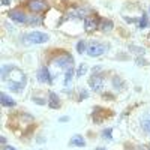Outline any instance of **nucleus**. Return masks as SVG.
Here are the masks:
<instances>
[{"label": "nucleus", "mask_w": 150, "mask_h": 150, "mask_svg": "<svg viewBox=\"0 0 150 150\" xmlns=\"http://www.w3.org/2000/svg\"><path fill=\"white\" fill-rule=\"evenodd\" d=\"M48 41H50V36L44 32H38V30L29 32L23 38V42L26 45H41V44H45Z\"/></svg>", "instance_id": "1"}, {"label": "nucleus", "mask_w": 150, "mask_h": 150, "mask_svg": "<svg viewBox=\"0 0 150 150\" xmlns=\"http://www.w3.org/2000/svg\"><path fill=\"white\" fill-rule=\"evenodd\" d=\"M51 62H53L54 66H57V68H60V69H65V71L74 66V57H72L71 54H68V53H63V54L56 56Z\"/></svg>", "instance_id": "2"}, {"label": "nucleus", "mask_w": 150, "mask_h": 150, "mask_svg": "<svg viewBox=\"0 0 150 150\" xmlns=\"http://www.w3.org/2000/svg\"><path fill=\"white\" fill-rule=\"evenodd\" d=\"M107 51V47L105 44L102 42H90L89 45H87V51L86 54L87 56H90V57H99V56H102L104 53Z\"/></svg>", "instance_id": "3"}, {"label": "nucleus", "mask_w": 150, "mask_h": 150, "mask_svg": "<svg viewBox=\"0 0 150 150\" xmlns=\"http://www.w3.org/2000/svg\"><path fill=\"white\" fill-rule=\"evenodd\" d=\"M8 15L12 21H15L17 24H27V20H29V15L26 14L24 11L21 9H12L8 12Z\"/></svg>", "instance_id": "4"}, {"label": "nucleus", "mask_w": 150, "mask_h": 150, "mask_svg": "<svg viewBox=\"0 0 150 150\" xmlns=\"http://www.w3.org/2000/svg\"><path fill=\"white\" fill-rule=\"evenodd\" d=\"M27 8L33 14H39V12H45L48 9V3L45 0H27Z\"/></svg>", "instance_id": "5"}, {"label": "nucleus", "mask_w": 150, "mask_h": 150, "mask_svg": "<svg viewBox=\"0 0 150 150\" xmlns=\"http://www.w3.org/2000/svg\"><path fill=\"white\" fill-rule=\"evenodd\" d=\"M89 86H90V89L93 92H101L102 87H104V77L101 74H95L93 72V75L89 80Z\"/></svg>", "instance_id": "6"}, {"label": "nucleus", "mask_w": 150, "mask_h": 150, "mask_svg": "<svg viewBox=\"0 0 150 150\" xmlns=\"http://www.w3.org/2000/svg\"><path fill=\"white\" fill-rule=\"evenodd\" d=\"M36 78H38V81L42 83V84H51V81H53L51 74H50V71H48L47 66H41L39 69H38Z\"/></svg>", "instance_id": "7"}, {"label": "nucleus", "mask_w": 150, "mask_h": 150, "mask_svg": "<svg viewBox=\"0 0 150 150\" xmlns=\"http://www.w3.org/2000/svg\"><path fill=\"white\" fill-rule=\"evenodd\" d=\"M98 27H99V20L96 17H87V18H84V30L87 33L95 32Z\"/></svg>", "instance_id": "8"}, {"label": "nucleus", "mask_w": 150, "mask_h": 150, "mask_svg": "<svg viewBox=\"0 0 150 150\" xmlns=\"http://www.w3.org/2000/svg\"><path fill=\"white\" fill-rule=\"evenodd\" d=\"M69 146H74V147H86V138L80 134H74L69 140Z\"/></svg>", "instance_id": "9"}, {"label": "nucleus", "mask_w": 150, "mask_h": 150, "mask_svg": "<svg viewBox=\"0 0 150 150\" xmlns=\"http://www.w3.org/2000/svg\"><path fill=\"white\" fill-rule=\"evenodd\" d=\"M0 102H2V105L3 107H6V108H12V107H15V101H14V98L12 96H9L8 93H2L0 95Z\"/></svg>", "instance_id": "10"}, {"label": "nucleus", "mask_w": 150, "mask_h": 150, "mask_svg": "<svg viewBox=\"0 0 150 150\" xmlns=\"http://www.w3.org/2000/svg\"><path fill=\"white\" fill-rule=\"evenodd\" d=\"M48 107L50 108H53V110H56V108H59L60 107V99H59V96L54 93V92H50L48 93Z\"/></svg>", "instance_id": "11"}, {"label": "nucleus", "mask_w": 150, "mask_h": 150, "mask_svg": "<svg viewBox=\"0 0 150 150\" xmlns=\"http://www.w3.org/2000/svg\"><path fill=\"white\" fill-rule=\"evenodd\" d=\"M74 75H75V72H74V66L65 71V81H63L65 87H69V86H71V81H72V78H74Z\"/></svg>", "instance_id": "12"}, {"label": "nucleus", "mask_w": 150, "mask_h": 150, "mask_svg": "<svg viewBox=\"0 0 150 150\" xmlns=\"http://www.w3.org/2000/svg\"><path fill=\"white\" fill-rule=\"evenodd\" d=\"M8 84H9V89L12 92H15V93H23L24 86H26V84H23V83H11V81H8Z\"/></svg>", "instance_id": "13"}, {"label": "nucleus", "mask_w": 150, "mask_h": 150, "mask_svg": "<svg viewBox=\"0 0 150 150\" xmlns=\"http://www.w3.org/2000/svg\"><path fill=\"white\" fill-rule=\"evenodd\" d=\"M99 29H101L102 32H110L112 29V23L110 20H102L101 23H99Z\"/></svg>", "instance_id": "14"}, {"label": "nucleus", "mask_w": 150, "mask_h": 150, "mask_svg": "<svg viewBox=\"0 0 150 150\" xmlns=\"http://www.w3.org/2000/svg\"><path fill=\"white\" fill-rule=\"evenodd\" d=\"M87 69H89V68H87V65H86V63H81V65L77 68V72H75V77L81 78L83 75H86V74H87Z\"/></svg>", "instance_id": "15"}, {"label": "nucleus", "mask_w": 150, "mask_h": 150, "mask_svg": "<svg viewBox=\"0 0 150 150\" xmlns=\"http://www.w3.org/2000/svg\"><path fill=\"white\" fill-rule=\"evenodd\" d=\"M87 51V44H86V41H78L77 42V53L78 54H84Z\"/></svg>", "instance_id": "16"}, {"label": "nucleus", "mask_w": 150, "mask_h": 150, "mask_svg": "<svg viewBox=\"0 0 150 150\" xmlns=\"http://www.w3.org/2000/svg\"><path fill=\"white\" fill-rule=\"evenodd\" d=\"M141 128L144 129V132L150 134V116H146V117L141 120Z\"/></svg>", "instance_id": "17"}, {"label": "nucleus", "mask_w": 150, "mask_h": 150, "mask_svg": "<svg viewBox=\"0 0 150 150\" xmlns=\"http://www.w3.org/2000/svg\"><path fill=\"white\" fill-rule=\"evenodd\" d=\"M42 20L38 17V15H30L29 20H27V24H30V26H38V24H41Z\"/></svg>", "instance_id": "18"}, {"label": "nucleus", "mask_w": 150, "mask_h": 150, "mask_svg": "<svg viewBox=\"0 0 150 150\" xmlns=\"http://www.w3.org/2000/svg\"><path fill=\"white\" fill-rule=\"evenodd\" d=\"M149 26V17L144 14V15H141V20H140V29H146Z\"/></svg>", "instance_id": "19"}, {"label": "nucleus", "mask_w": 150, "mask_h": 150, "mask_svg": "<svg viewBox=\"0 0 150 150\" xmlns=\"http://www.w3.org/2000/svg\"><path fill=\"white\" fill-rule=\"evenodd\" d=\"M111 132H112V129H111V128H108V129H104V131L101 132V135H102V138L111 140Z\"/></svg>", "instance_id": "20"}, {"label": "nucleus", "mask_w": 150, "mask_h": 150, "mask_svg": "<svg viewBox=\"0 0 150 150\" xmlns=\"http://www.w3.org/2000/svg\"><path fill=\"white\" fill-rule=\"evenodd\" d=\"M33 101H35L36 104H39V105H45V104H48V101H41V98H33Z\"/></svg>", "instance_id": "21"}, {"label": "nucleus", "mask_w": 150, "mask_h": 150, "mask_svg": "<svg viewBox=\"0 0 150 150\" xmlns=\"http://www.w3.org/2000/svg\"><path fill=\"white\" fill-rule=\"evenodd\" d=\"M89 96V93H87L86 90H83V93H80V101H84V98Z\"/></svg>", "instance_id": "22"}, {"label": "nucleus", "mask_w": 150, "mask_h": 150, "mask_svg": "<svg viewBox=\"0 0 150 150\" xmlns=\"http://www.w3.org/2000/svg\"><path fill=\"white\" fill-rule=\"evenodd\" d=\"M3 150H17V149H15V147H12V146H9V144H8V146H3Z\"/></svg>", "instance_id": "23"}, {"label": "nucleus", "mask_w": 150, "mask_h": 150, "mask_svg": "<svg viewBox=\"0 0 150 150\" xmlns=\"http://www.w3.org/2000/svg\"><path fill=\"white\" fill-rule=\"evenodd\" d=\"M2 5H3V6H8V5H11V0H2Z\"/></svg>", "instance_id": "24"}, {"label": "nucleus", "mask_w": 150, "mask_h": 150, "mask_svg": "<svg viewBox=\"0 0 150 150\" xmlns=\"http://www.w3.org/2000/svg\"><path fill=\"white\" fill-rule=\"evenodd\" d=\"M59 120H60V122H68V120H69V117H68V116H63V117H60Z\"/></svg>", "instance_id": "25"}, {"label": "nucleus", "mask_w": 150, "mask_h": 150, "mask_svg": "<svg viewBox=\"0 0 150 150\" xmlns=\"http://www.w3.org/2000/svg\"><path fill=\"white\" fill-rule=\"evenodd\" d=\"M2 144H3V146L6 144V138H5V137H2Z\"/></svg>", "instance_id": "26"}, {"label": "nucleus", "mask_w": 150, "mask_h": 150, "mask_svg": "<svg viewBox=\"0 0 150 150\" xmlns=\"http://www.w3.org/2000/svg\"><path fill=\"white\" fill-rule=\"evenodd\" d=\"M95 150H107V149H105V147H96Z\"/></svg>", "instance_id": "27"}, {"label": "nucleus", "mask_w": 150, "mask_h": 150, "mask_svg": "<svg viewBox=\"0 0 150 150\" xmlns=\"http://www.w3.org/2000/svg\"><path fill=\"white\" fill-rule=\"evenodd\" d=\"M149 14H150V8H149Z\"/></svg>", "instance_id": "28"}, {"label": "nucleus", "mask_w": 150, "mask_h": 150, "mask_svg": "<svg viewBox=\"0 0 150 150\" xmlns=\"http://www.w3.org/2000/svg\"><path fill=\"white\" fill-rule=\"evenodd\" d=\"M149 38H150V35H149Z\"/></svg>", "instance_id": "29"}]
</instances>
